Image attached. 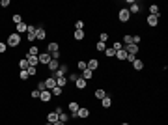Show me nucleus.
Instances as JSON below:
<instances>
[{
  "instance_id": "nucleus-1",
  "label": "nucleus",
  "mask_w": 168,
  "mask_h": 125,
  "mask_svg": "<svg viewBox=\"0 0 168 125\" xmlns=\"http://www.w3.org/2000/svg\"><path fill=\"white\" fill-rule=\"evenodd\" d=\"M6 45H8V47H19V45H21V36H19L17 32L10 34V36H8V41H6Z\"/></svg>"
},
{
  "instance_id": "nucleus-2",
  "label": "nucleus",
  "mask_w": 168,
  "mask_h": 125,
  "mask_svg": "<svg viewBox=\"0 0 168 125\" xmlns=\"http://www.w3.org/2000/svg\"><path fill=\"white\" fill-rule=\"evenodd\" d=\"M118 19H120V22H129V19H131L129 10H127V7H122V10L118 11Z\"/></svg>"
},
{
  "instance_id": "nucleus-3",
  "label": "nucleus",
  "mask_w": 168,
  "mask_h": 125,
  "mask_svg": "<svg viewBox=\"0 0 168 125\" xmlns=\"http://www.w3.org/2000/svg\"><path fill=\"white\" fill-rule=\"evenodd\" d=\"M123 50H125L127 54H131V56H137L138 54V45H135V43H131V45H123Z\"/></svg>"
},
{
  "instance_id": "nucleus-4",
  "label": "nucleus",
  "mask_w": 168,
  "mask_h": 125,
  "mask_svg": "<svg viewBox=\"0 0 168 125\" xmlns=\"http://www.w3.org/2000/svg\"><path fill=\"white\" fill-rule=\"evenodd\" d=\"M26 39L30 41V43L36 41V26L34 24H28V28H26Z\"/></svg>"
},
{
  "instance_id": "nucleus-5",
  "label": "nucleus",
  "mask_w": 168,
  "mask_h": 125,
  "mask_svg": "<svg viewBox=\"0 0 168 125\" xmlns=\"http://www.w3.org/2000/svg\"><path fill=\"white\" fill-rule=\"evenodd\" d=\"M38 60H39V64H41V65H49V62L53 60V58H51L49 52H39L38 54Z\"/></svg>"
},
{
  "instance_id": "nucleus-6",
  "label": "nucleus",
  "mask_w": 168,
  "mask_h": 125,
  "mask_svg": "<svg viewBox=\"0 0 168 125\" xmlns=\"http://www.w3.org/2000/svg\"><path fill=\"white\" fill-rule=\"evenodd\" d=\"M67 107H69V110H71V118H77V112H79V108H81V105L77 103V101H71L69 105H67Z\"/></svg>"
},
{
  "instance_id": "nucleus-7",
  "label": "nucleus",
  "mask_w": 168,
  "mask_h": 125,
  "mask_svg": "<svg viewBox=\"0 0 168 125\" xmlns=\"http://www.w3.org/2000/svg\"><path fill=\"white\" fill-rule=\"evenodd\" d=\"M45 37H47L45 28H43V26H36V39H39V41H45Z\"/></svg>"
},
{
  "instance_id": "nucleus-8",
  "label": "nucleus",
  "mask_w": 168,
  "mask_h": 125,
  "mask_svg": "<svg viewBox=\"0 0 168 125\" xmlns=\"http://www.w3.org/2000/svg\"><path fill=\"white\" fill-rule=\"evenodd\" d=\"M77 118H81V120H88V118H90V108L81 107V108H79V112H77Z\"/></svg>"
},
{
  "instance_id": "nucleus-9",
  "label": "nucleus",
  "mask_w": 168,
  "mask_h": 125,
  "mask_svg": "<svg viewBox=\"0 0 168 125\" xmlns=\"http://www.w3.org/2000/svg\"><path fill=\"white\" fill-rule=\"evenodd\" d=\"M39 99H41L43 103H49V101L53 99V93H51V90H43V92H39Z\"/></svg>"
},
{
  "instance_id": "nucleus-10",
  "label": "nucleus",
  "mask_w": 168,
  "mask_h": 125,
  "mask_svg": "<svg viewBox=\"0 0 168 125\" xmlns=\"http://www.w3.org/2000/svg\"><path fill=\"white\" fill-rule=\"evenodd\" d=\"M86 64H88V69H90V71H95V69L99 67V60H97V58H92L90 62H86Z\"/></svg>"
},
{
  "instance_id": "nucleus-11",
  "label": "nucleus",
  "mask_w": 168,
  "mask_h": 125,
  "mask_svg": "<svg viewBox=\"0 0 168 125\" xmlns=\"http://www.w3.org/2000/svg\"><path fill=\"white\" fill-rule=\"evenodd\" d=\"M86 86H88V82H86V80L82 79V77H79V79L75 80V88H77V90H84V88H86Z\"/></svg>"
},
{
  "instance_id": "nucleus-12",
  "label": "nucleus",
  "mask_w": 168,
  "mask_h": 125,
  "mask_svg": "<svg viewBox=\"0 0 168 125\" xmlns=\"http://www.w3.org/2000/svg\"><path fill=\"white\" fill-rule=\"evenodd\" d=\"M69 80H67V77L66 75H60V77H56V86H60V88H64Z\"/></svg>"
},
{
  "instance_id": "nucleus-13",
  "label": "nucleus",
  "mask_w": 168,
  "mask_h": 125,
  "mask_svg": "<svg viewBox=\"0 0 168 125\" xmlns=\"http://www.w3.org/2000/svg\"><path fill=\"white\" fill-rule=\"evenodd\" d=\"M47 122H49V123H56V122H58V112H56V110L49 112V114H47Z\"/></svg>"
},
{
  "instance_id": "nucleus-14",
  "label": "nucleus",
  "mask_w": 168,
  "mask_h": 125,
  "mask_svg": "<svg viewBox=\"0 0 168 125\" xmlns=\"http://www.w3.org/2000/svg\"><path fill=\"white\" fill-rule=\"evenodd\" d=\"M131 65H133L135 71H142V69H144V62H142V60H138V58H135V62H133Z\"/></svg>"
},
{
  "instance_id": "nucleus-15",
  "label": "nucleus",
  "mask_w": 168,
  "mask_h": 125,
  "mask_svg": "<svg viewBox=\"0 0 168 125\" xmlns=\"http://www.w3.org/2000/svg\"><path fill=\"white\" fill-rule=\"evenodd\" d=\"M47 50H49V54H54V52H58V50H60V45H58L56 41H53V43H49Z\"/></svg>"
},
{
  "instance_id": "nucleus-16",
  "label": "nucleus",
  "mask_w": 168,
  "mask_h": 125,
  "mask_svg": "<svg viewBox=\"0 0 168 125\" xmlns=\"http://www.w3.org/2000/svg\"><path fill=\"white\" fill-rule=\"evenodd\" d=\"M146 21H148V24H150V26H157L159 24V17H157V15H148Z\"/></svg>"
},
{
  "instance_id": "nucleus-17",
  "label": "nucleus",
  "mask_w": 168,
  "mask_h": 125,
  "mask_svg": "<svg viewBox=\"0 0 168 125\" xmlns=\"http://www.w3.org/2000/svg\"><path fill=\"white\" fill-rule=\"evenodd\" d=\"M101 107H103V108H110V107H112V99H110V95H105V97L101 99Z\"/></svg>"
},
{
  "instance_id": "nucleus-18",
  "label": "nucleus",
  "mask_w": 168,
  "mask_h": 125,
  "mask_svg": "<svg viewBox=\"0 0 168 125\" xmlns=\"http://www.w3.org/2000/svg\"><path fill=\"white\" fill-rule=\"evenodd\" d=\"M43 82H45V88H47V90H53L54 86H56V79H53V77H49V79H45Z\"/></svg>"
},
{
  "instance_id": "nucleus-19",
  "label": "nucleus",
  "mask_w": 168,
  "mask_h": 125,
  "mask_svg": "<svg viewBox=\"0 0 168 125\" xmlns=\"http://www.w3.org/2000/svg\"><path fill=\"white\" fill-rule=\"evenodd\" d=\"M129 4H131V6L127 7V10H129V13H138V11H140V6H138L137 2H133V0H129Z\"/></svg>"
},
{
  "instance_id": "nucleus-20",
  "label": "nucleus",
  "mask_w": 168,
  "mask_h": 125,
  "mask_svg": "<svg viewBox=\"0 0 168 125\" xmlns=\"http://www.w3.org/2000/svg\"><path fill=\"white\" fill-rule=\"evenodd\" d=\"M81 77H82V79H84V80H86V82H88V80H92V79H94V71H90V69L86 67V69H84V71H82V75H81Z\"/></svg>"
},
{
  "instance_id": "nucleus-21",
  "label": "nucleus",
  "mask_w": 168,
  "mask_h": 125,
  "mask_svg": "<svg viewBox=\"0 0 168 125\" xmlns=\"http://www.w3.org/2000/svg\"><path fill=\"white\" fill-rule=\"evenodd\" d=\"M47 67H49V71H51V73H54L56 69L60 67V62H58V60H51V62H49V65H47Z\"/></svg>"
},
{
  "instance_id": "nucleus-22",
  "label": "nucleus",
  "mask_w": 168,
  "mask_h": 125,
  "mask_svg": "<svg viewBox=\"0 0 168 125\" xmlns=\"http://www.w3.org/2000/svg\"><path fill=\"white\" fill-rule=\"evenodd\" d=\"M26 60H28V65H39V60H38V56H30V54H26Z\"/></svg>"
},
{
  "instance_id": "nucleus-23",
  "label": "nucleus",
  "mask_w": 168,
  "mask_h": 125,
  "mask_svg": "<svg viewBox=\"0 0 168 125\" xmlns=\"http://www.w3.org/2000/svg\"><path fill=\"white\" fill-rule=\"evenodd\" d=\"M17 26V34L21 36V34H26V28H28V24L26 22H19V24H15Z\"/></svg>"
},
{
  "instance_id": "nucleus-24",
  "label": "nucleus",
  "mask_w": 168,
  "mask_h": 125,
  "mask_svg": "<svg viewBox=\"0 0 168 125\" xmlns=\"http://www.w3.org/2000/svg\"><path fill=\"white\" fill-rule=\"evenodd\" d=\"M39 52H41V50H39V47H36V45H30V49H28V54H30V56H38Z\"/></svg>"
},
{
  "instance_id": "nucleus-25",
  "label": "nucleus",
  "mask_w": 168,
  "mask_h": 125,
  "mask_svg": "<svg viewBox=\"0 0 168 125\" xmlns=\"http://www.w3.org/2000/svg\"><path fill=\"white\" fill-rule=\"evenodd\" d=\"M116 58H118V60L120 62H123V60H127V52H125V50H116Z\"/></svg>"
},
{
  "instance_id": "nucleus-26",
  "label": "nucleus",
  "mask_w": 168,
  "mask_h": 125,
  "mask_svg": "<svg viewBox=\"0 0 168 125\" xmlns=\"http://www.w3.org/2000/svg\"><path fill=\"white\" fill-rule=\"evenodd\" d=\"M71 118V116L69 114H66V112H60V114H58V122H62V123H67V120H69Z\"/></svg>"
},
{
  "instance_id": "nucleus-27",
  "label": "nucleus",
  "mask_w": 168,
  "mask_h": 125,
  "mask_svg": "<svg viewBox=\"0 0 168 125\" xmlns=\"http://www.w3.org/2000/svg\"><path fill=\"white\" fill-rule=\"evenodd\" d=\"M26 73H28V77H36V75H38V67L28 65V67H26Z\"/></svg>"
},
{
  "instance_id": "nucleus-28",
  "label": "nucleus",
  "mask_w": 168,
  "mask_h": 125,
  "mask_svg": "<svg viewBox=\"0 0 168 125\" xmlns=\"http://www.w3.org/2000/svg\"><path fill=\"white\" fill-rule=\"evenodd\" d=\"M73 37H75V39H77V41H82V39H84V37H86V36H84V32H82V30H75Z\"/></svg>"
},
{
  "instance_id": "nucleus-29",
  "label": "nucleus",
  "mask_w": 168,
  "mask_h": 125,
  "mask_svg": "<svg viewBox=\"0 0 168 125\" xmlns=\"http://www.w3.org/2000/svg\"><path fill=\"white\" fill-rule=\"evenodd\" d=\"M94 95H95V97H97V99H99V101H101V99H103V97H105V95H109V93H107V92H105V90H101V88H99V90H95V93H94Z\"/></svg>"
},
{
  "instance_id": "nucleus-30",
  "label": "nucleus",
  "mask_w": 168,
  "mask_h": 125,
  "mask_svg": "<svg viewBox=\"0 0 168 125\" xmlns=\"http://www.w3.org/2000/svg\"><path fill=\"white\" fill-rule=\"evenodd\" d=\"M131 43H133V36H131V34H125V36H123L122 45H131Z\"/></svg>"
},
{
  "instance_id": "nucleus-31",
  "label": "nucleus",
  "mask_w": 168,
  "mask_h": 125,
  "mask_svg": "<svg viewBox=\"0 0 168 125\" xmlns=\"http://www.w3.org/2000/svg\"><path fill=\"white\" fill-rule=\"evenodd\" d=\"M62 92H64V88H60V86H54V88L51 90V93H53V95H58V97H62Z\"/></svg>"
},
{
  "instance_id": "nucleus-32",
  "label": "nucleus",
  "mask_w": 168,
  "mask_h": 125,
  "mask_svg": "<svg viewBox=\"0 0 168 125\" xmlns=\"http://www.w3.org/2000/svg\"><path fill=\"white\" fill-rule=\"evenodd\" d=\"M150 15H157V17H159V6H157V4H151V6H150Z\"/></svg>"
},
{
  "instance_id": "nucleus-33",
  "label": "nucleus",
  "mask_w": 168,
  "mask_h": 125,
  "mask_svg": "<svg viewBox=\"0 0 168 125\" xmlns=\"http://www.w3.org/2000/svg\"><path fill=\"white\" fill-rule=\"evenodd\" d=\"M105 56H109V58H112V56H116V50L112 49V47H107V49H105Z\"/></svg>"
},
{
  "instance_id": "nucleus-34",
  "label": "nucleus",
  "mask_w": 168,
  "mask_h": 125,
  "mask_svg": "<svg viewBox=\"0 0 168 125\" xmlns=\"http://www.w3.org/2000/svg\"><path fill=\"white\" fill-rule=\"evenodd\" d=\"M28 67V60H26V58H23V60H19V69H21V71H23V69H26Z\"/></svg>"
},
{
  "instance_id": "nucleus-35",
  "label": "nucleus",
  "mask_w": 168,
  "mask_h": 125,
  "mask_svg": "<svg viewBox=\"0 0 168 125\" xmlns=\"http://www.w3.org/2000/svg\"><path fill=\"white\" fill-rule=\"evenodd\" d=\"M95 49H97V50H99V52H105V49H107V45H105V43H101V41H97V43H95Z\"/></svg>"
},
{
  "instance_id": "nucleus-36",
  "label": "nucleus",
  "mask_w": 168,
  "mask_h": 125,
  "mask_svg": "<svg viewBox=\"0 0 168 125\" xmlns=\"http://www.w3.org/2000/svg\"><path fill=\"white\" fill-rule=\"evenodd\" d=\"M88 67V64H86V62H84V60H81V62H79V64H77V69H79V71H84V69H86Z\"/></svg>"
},
{
  "instance_id": "nucleus-37",
  "label": "nucleus",
  "mask_w": 168,
  "mask_h": 125,
  "mask_svg": "<svg viewBox=\"0 0 168 125\" xmlns=\"http://www.w3.org/2000/svg\"><path fill=\"white\" fill-rule=\"evenodd\" d=\"M11 21H13L15 24H19V22H23V17H21V15H19V13H15L13 17H11Z\"/></svg>"
},
{
  "instance_id": "nucleus-38",
  "label": "nucleus",
  "mask_w": 168,
  "mask_h": 125,
  "mask_svg": "<svg viewBox=\"0 0 168 125\" xmlns=\"http://www.w3.org/2000/svg\"><path fill=\"white\" fill-rule=\"evenodd\" d=\"M19 79H21V80H28V79H30V77H28V73H26V69H23V71L19 73Z\"/></svg>"
},
{
  "instance_id": "nucleus-39",
  "label": "nucleus",
  "mask_w": 168,
  "mask_h": 125,
  "mask_svg": "<svg viewBox=\"0 0 168 125\" xmlns=\"http://www.w3.org/2000/svg\"><path fill=\"white\" fill-rule=\"evenodd\" d=\"M112 49H114V50H122V49H123L122 41H114V45H112Z\"/></svg>"
},
{
  "instance_id": "nucleus-40",
  "label": "nucleus",
  "mask_w": 168,
  "mask_h": 125,
  "mask_svg": "<svg viewBox=\"0 0 168 125\" xmlns=\"http://www.w3.org/2000/svg\"><path fill=\"white\" fill-rule=\"evenodd\" d=\"M84 28V21H75V30H82Z\"/></svg>"
},
{
  "instance_id": "nucleus-41",
  "label": "nucleus",
  "mask_w": 168,
  "mask_h": 125,
  "mask_svg": "<svg viewBox=\"0 0 168 125\" xmlns=\"http://www.w3.org/2000/svg\"><path fill=\"white\" fill-rule=\"evenodd\" d=\"M107 39H109V34H107V32H103L101 36H99V41H101V43H107Z\"/></svg>"
},
{
  "instance_id": "nucleus-42",
  "label": "nucleus",
  "mask_w": 168,
  "mask_h": 125,
  "mask_svg": "<svg viewBox=\"0 0 168 125\" xmlns=\"http://www.w3.org/2000/svg\"><path fill=\"white\" fill-rule=\"evenodd\" d=\"M30 97H32V99H39V92H38V90H32V92H30Z\"/></svg>"
},
{
  "instance_id": "nucleus-43",
  "label": "nucleus",
  "mask_w": 168,
  "mask_h": 125,
  "mask_svg": "<svg viewBox=\"0 0 168 125\" xmlns=\"http://www.w3.org/2000/svg\"><path fill=\"white\" fill-rule=\"evenodd\" d=\"M36 90H38V92H43V90H47V88H45V82H43V80H41V82H38V88H36Z\"/></svg>"
},
{
  "instance_id": "nucleus-44",
  "label": "nucleus",
  "mask_w": 168,
  "mask_h": 125,
  "mask_svg": "<svg viewBox=\"0 0 168 125\" xmlns=\"http://www.w3.org/2000/svg\"><path fill=\"white\" fill-rule=\"evenodd\" d=\"M6 49H8V45H6L4 41H0V54H4V52H6Z\"/></svg>"
},
{
  "instance_id": "nucleus-45",
  "label": "nucleus",
  "mask_w": 168,
  "mask_h": 125,
  "mask_svg": "<svg viewBox=\"0 0 168 125\" xmlns=\"http://www.w3.org/2000/svg\"><path fill=\"white\" fill-rule=\"evenodd\" d=\"M77 79H79V75H75V73H73V75H69V77H67V80H71V82H75Z\"/></svg>"
},
{
  "instance_id": "nucleus-46",
  "label": "nucleus",
  "mask_w": 168,
  "mask_h": 125,
  "mask_svg": "<svg viewBox=\"0 0 168 125\" xmlns=\"http://www.w3.org/2000/svg\"><path fill=\"white\" fill-rule=\"evenodd\" d=\"M10 6V0H2V2H0V7H8Z\"/></svg>"
},
{
  "instance_id": "nucleus-47",
  "label": "nucleus",
  "mask_w": 168,
  "mask_h": 125,
  "mask_svg": "<svg viewBox=\"0 0 168 125\" xmlns=\"http://www.w3.org/2000/svg\"><path fill=\"white\" fill-rule=\"evenodd\" d=\"M140 39H142L140 36H133V43H135V45H138V43H140Z\"/></svg>"
},
{
  "instance_id": "nucleus-48",
  "label": "nucleus",
  "mask_w": 168,
  "mask_h": 125,
  "mask_svg": "<svg viewBox=\"0 0 168 125\" xmlns=\"http://www.w3.org/2000/svg\"><path fill=\"white\" fill-rule=\"evenodd\" d=\"M53 125H66V123H62V122H56V123H53Z\"/></svg>"
},
{
  "instance_id": "nucleus-49",
  "label": "nucleus",
  "mask_w": 168,
  "mask_h": 125,
  "mask_svg": "<svg viewBox=\"0 0 168 125\" xmlns=\"http://www.w3.org/2000/svg\"><path fill=\"white\" fill-rule=\"evenodd\" d=\"M45 125H53V123H49V122H47V123H45Z\"/></svg>"
},
{
  "instance_id": "nucleus-50",
  "label": "nucleus",
  "mask_w": 168,
  "mask_h": 125,
  "mask_svg": "<svg viewBox=\"0 0 168 125\" xmlns=\"http://www.w3.org/2000/svg\"><path fill=\"white\" fill-rule=\"evenodd\" d=\"M122 125H129V123H122Z\"/></svg>"
}]
</instances>
